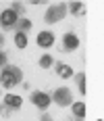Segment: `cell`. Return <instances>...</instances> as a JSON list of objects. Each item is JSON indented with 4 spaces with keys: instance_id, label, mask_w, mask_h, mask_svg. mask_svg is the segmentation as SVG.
I'll return each mask as SVG.
<instances>
[{
    "instance_id": "7c38bea8",
    "label": "cell",
    "mask_w": 104,
    "mask_h": 121,
    "mask_svg": "<svg viewBox=\"0 0 104 121\" xmlns=\"http://www.w3.org/2000/svg\"><path fill=\"white\" fill-rule=\"evenodd\" d=\"M52 65H54V59H52L50 54H42V56H40V67H42V69H50Z\"/></svg>"
},
{
    "instance_id": "3957f363",
    "label": "cell",
    "mask_w": 104,
    "mask_h": 121,
    "mask_svg": "<svg viewBox=\"0 0 104 121\" xmlns=\"http://www.w3.org/2000/svg\"><path fill=\"white\" fill-rule=\"evenodd\" d=\"M52 100L56 102L58 107H71L73 104V94L67 88H56L54 94H52Z\"/></svg>"
},
{
    "instance_id": "30bf717a",
    "label": "cell",
    "mask_w": 104,
    "mask_h": 121,
    "mask_svg": "<svg viewBox=\"0 0 104 121\" xmlns=\"http://www.w3.org/2000/svg\"><path fill=\"white\" fill-rule=\"evenodd\" d=\"M71 109H73V117H79V119L85 117V104L83 102H73Z\"/></svg>"
},
{
    "instance_id": "5b68a950",
    "label": "cell",
    "mask_w": 104,
    "mask_h": 121,
    "mask_svg": "<svg viewBox=\"0 0 104 121\" xmlns=\"http://www.w3.org/2000/svg\"><path fill=\"white\" fill-rule=\"evenodd\" d=\"M62 48L67 50V52H73V50H77V48H79V38L75 36L73 31L65 34V36H62Z\"/></svg>"
},
{
    "instance_id": "7a4b0ae2",
    "label": "cell",
    "mask_w": 104,
    "mask_h": 121,
    "mask_svg": "<svg viewBox=\"0 0 104 121\" xmlns=\"http://www.w3.org/2000/svg\"><path fill=\"white\" fill-rule=\"evenodd\" d=\"M65 15H67V4L60 2V4H54V6L48 9L46 15H44V19H46V23H58Z\"/></svg>"
},
{
    "instance_id": "277c9868",
    "label": "cell",
    "mask_w": 104,
    "mask_h": 121,
    "mask_svg": "<svg viewBox=\"0 0 104 121\" xmlns=\"http://www.w3.org/2000/svg\"><path fill=\"white\" fill-rule=\"evenodd\" d=\"M17 21H19V15L12 11V9H6V11L0 13V25H2L4 29H12Z\"/></svg>"
},
{
    "instance_id": "52a82bcc",
    "label": "cell",
    "mask_w": 104,
    "mask_h": 121,
    "mask_svg": "<svg viewBox=\"0 0 104 121\" xmlns=\"http://www.w3.org/2000/svg\"><path fill=\"white\" fill-rule=\"evenodd\" d=\"M2 104H4V107H8L11 111H19L21 107H23V98L17 96V94H6Z\"/></svg>"
},
{
    "instance_id": "7402d4cb",
    "label": "cell",
    "mask_w": 104,
    "mask_h": 121,
    "mask_svg": "<svg viewBox=\"0 0 104 121\" xmlns=\"http://www.w3.org/2000/svg\"><path fill=\"white\" fill-rule=\"evenodd\" d=\"M98 121H102V119H98Z\"/></svg>"
},
{
    "instance_id": "ba28073f",
    "label": "cell",
    "mask_w": 104,
    "mask_h": 121,
    "mask_svg": "<svg viewBox=\"0 0 104 121\" xmlns=\"http://www.w3.org/2000/svg\"><path fill=\"white\" fill-rule=\"evenodd\" d=\"M52 44H54V34H52V31H40V34H37V46L50 48Z\"/></svg>"
},
{
    "instance_id": "9c48e42d",
    "label": "cell",
    "mask_w": 104,
    "mask_h": 121,
    "mask_svg": "<svg viewBox=\"0 0 104 121\" xmlns=\"http://www.w3.org/2000/svg\"><path fill=\"white\" fill-rule=\"evenodd\" d=\"M56 75L62 77V79H69V77H73V67L67 65V63H58L56 65Z\"/></svg>"
},
{
    "instance_id": "9a60e30c",
    "label": "cell",
    "mask_w": 104,
    "mask_h": 121,
    "mask_svg": "<svg viewBox=\"0 0 104 121\" xmlns=\"http://www.w3.org/2000/svg\"><path fill=\"white\" fill-rule=\"evenodd\" d=\"M75 82H77V88H79L81 94H85L87 90H85V73H77L75 75Z\"/></svg>"
},
{
    "instance_id": "8fae6325",
    "label": "cell",
    "mask_w": 104,
    "mask_h": 121,
    "mask_svg": "<svg viewBox=\"0 0 104 121\" xmlns=\"http://www.w3.org/2000/svg\"><path fill=\"white\" fill-rule=\"evenodd\" d=\"M67 11L73 15H81V13H85V9H83V2H71L67 4Z\"/></svg>"
},
{
    "instance_id": "8992f818",
    "label": "cell",
    "mask_w": 104,
    "mask_h": 121,
    "mask_svg": "<svg viewBox=\"0 0 104 121\" xmlns=\"http://www.w3.org/2000/svg\"><path fill=\"white\" fill-rule=\"evenodd\" d=\"M50 100H52V98L48 96V94H44V92H33V94H31V102H33L37 109H42V111H46L48 107H50Z\"/></svg>"
},
{
    "instance_id": "5bb4252c",
    "label": "cell",
    "mask_w": 104,
    "mask_h": 121,
    "mask_svg": "<svg viewBox=\"0 0 104 121\" xmlns=\"http://www.w3.org/2000/svg\"><path fill=\"white\" fill-rule=\"evenodd\" d=\"M15 44H17V48H25V46H27V36H25L23 31H17V36H15Z\"/></svg>"
},
{
    "instance_id": "ac0fdd59",
    "label": "cell",
    "mask_w": 104,
    "mask_h": 121,
    "mask_svg": "<svg viewBox=\"0 0 104 121\" xmlns=\"http://www.w3.org/2000/svg\"><path fill=\"white\" fill-rule=\"evenodd\" d=\"M0 113H2V115H4V117H8V113H11V109H8V107H4V104H2V107H0Z\"/></svg>"
},
{
    "instance_id": "44dd1931",
    "label": "cell",
    "mask_w": 104,
    "mask_h": 121,
    "mask_svg": "<svg viewBox=\"0 0 104 121\" xmlns=\"http://www.w3.org/2000/svg\"><path fill=\"white\" fill-rule=\"evenodd\" d=\"M73 121H83V119H79V117H73Z\"/></svg>"
},
{
    "instance_id": "e0dca14e",
    "label": "cell",
    "mask_w": 104,
    "mask_h": 121,
    "mask_svg": "<svg viewBox=\"0 0 104 121\" xmlns=\"http://www.w3.org/2000/svg\"><path fill=\"white\" fill-rule=\"evenodd\" d=\"M0 67H6V52L0 50Z\"/></svg>"
},
{
    "instance_id": "6da1fadb",
    "label": "cell",
    "mask_w": 104,
    "mask_h": 121,
    "mask_svg": "<svg viewBox=\"0 0 104 121\" xmlns=\"http://www.w3.org/2000/svg\"><path fill=\"white\" fill-rule=\"evenodd\" d=\"M21 82H23V71L17 65L2 67V73H0V86L2 88H15V86L21 84Z\"/></svg>"
},
{
    "instance_id": "d6986e66",
    "label": "cell",
    "mask_w": 104,
    "mask_h": 121,
    "mask_svg": "<svg viewBox=\"0 0 104 121\" xmlns=\"http://www.w3.org/2000/svg\"><path fill=\"white\" fill-rule=\"evenodd\" d=\"M40 121H52V117H50L48 113H42V117H40Z\"/></svg>"
},
{
    "instance_id": "2e32d148",
    "label": "cell",
    "mask_w": 104,
    "mask_h": 121,
    "mask_svg": "<svg viewBox=\"0 0 104 121\" xmlns=\"http://www.w3.org/2000/svg\"><path fill=\"white\" fill-rule=\"evenodd\" d=\"M11 9L17 13V15H23V13H25V6L21 4V2H12V4H11Z\"/></svg>"
},
{
    "instance_id": "ffe728a7",
    "label": "cell",
    "mask_w": 104,
    "mask_h": 121,
    "mask_svg": "<svg viewBox=\"0 0 104 121\" xmlns=\"http://www.w3.org/2000/svg\"><path fill=\"white\" fill-rule=\"evenodd\" d=\"M2 44H4V36L0 34V46H2Z\"/></svg>"
},
{
    "instance_id": "4fadbf2b",
    "label": "cell",
    "mask_w": 104,
    "mask_h": 121,
    "mask_svg": "<svg viewBox=\"0 0 104 121\" xmlns=\"http://www.w3.org/2000/svg\"><path fill=\"white\" fill-rule=\"evenodd\" d=\"M27 29H31V21L29 19H25V17H21L19 21H17V31H27Z\"/></svg>"
}]
</instances>
